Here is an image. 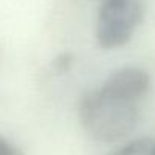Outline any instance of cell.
Masks as SVG:
<instances>
[{
    "instance_id": "obj_1",
    "label": "cell",
    "mask_w": 155,
    "mask_h": 155,
    "mask_svg": "<svg viewBox=\"0 0 155 155\" xmlns=\"http://www.w3.org/2000/svg\"><path fill=\"white\" fill-rule=\"evenodd\" d=\"M78 113L82 128L93 140L114 143L135 129L140 120V102L101 87L82 96Z\"/></svg>"
},
{
    "instance_id": "obj_2",
    "label": "cell",
    "mask_w": 155,
    "mask_h": 155,
    "mask_svg": "<svg viewBox=\"0 0 155 155\" xmlns=\"http://www.w3.org/2000/svg\"><path fill=\"white\" fill-rule=\"evenodd\" d=\"M144 8L140 0H104L96 23V38L105 49L126 44L140 26Z\"/></svg>"
},
{
    "instance_id": "obj_3",
    "label": "cell",
    "mask_w": 155,
    "mask_h": 155,
    "mask_svg": "<svg viewBox=\"0 0 155 155\" xmlns=\"http://www.w3.org/2000/svg\"><path fill=\"white\" fill-rule=\"evenodd\" d=\"M102 87L128 99L141 102L150 88V78L141 68L123 67L114 71L110 78H107Z\"/></svg>"
},
{
    "instance_id": "obj_4",
    "label": "cell",
    "mask_w": 155,
    "mask_h": 155,
    "mask_svg": "<svg viewBox=\"0 0 155 155\" xmlns=\"http://www.w3.org/2000/svg\"><path fill=\"white\" fill-rule=\"evenodd\" d=\"M107 155H155V138H140L131 141Z\"/></svg>"
},
{
    "instance_id": "obj_5",
    "label": "cell",
    "mask_w": 155,
    "mask_h": 155,
    "mask_svg": "<svg viewBox=\"0 0 155 155\" xmlns=\"http://www.w3.org/2000/svg\"><path fill=\"white\" fill-rule=\"evenodd\" d=\"M0 155H23V152L6 138L0 137Z\"/></svg>"
}]
</instances>
